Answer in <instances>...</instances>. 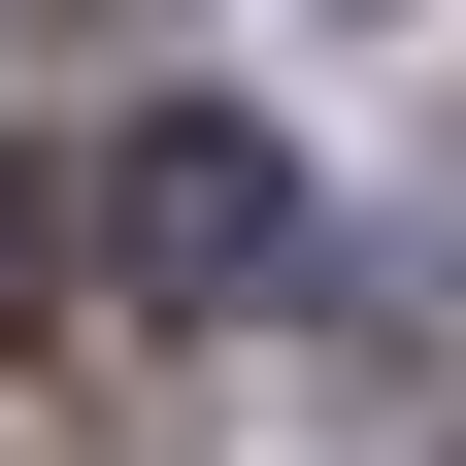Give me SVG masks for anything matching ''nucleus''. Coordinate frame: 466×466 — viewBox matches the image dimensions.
Masks as SVG:
<instances>
[{
    "instance_id": "1",
    "label": "nucleus",
    "mask_w": 466,
    "mask_h": 466,
    "mask_svg": "<svg viewBox=\"0 0 466 466\" xmlns=\"http://www.w3.org/2000/svg\"><path fill=\"white\" fill-rule=\"evenodd\" d=\"M267 267H300V134H233V100H134V134H100V300H267Z\"/></svg>"
},
{
    "instance_id": "2",
    "label": "nucleus",
    "mask_w": 466,
    "mask_h": 466,
    "mask_svg": "<svg viewBox=\"0 0 466 466\" xmlns=\"http://www.w3.org/2000/svg\"><path fill=\"white\" fill-rule=\"evenodd\" d=\"M0 333H34V200H0Z\"/></svg>"
}]
</instances>
